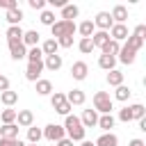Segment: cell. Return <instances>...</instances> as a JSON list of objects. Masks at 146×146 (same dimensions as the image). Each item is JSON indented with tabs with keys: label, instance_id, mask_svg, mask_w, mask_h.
Here are the masks:
<instances>
[{
	"label": "cell",
	"instance_id": "cell-19",
	"mask_svg": "<svg viewBox=\"0 0 146 146\" xmlns=\"http://www.w3.org/2000/svg\"><path fill=\"white\" fill-rule=\"evenodd\" d=\"M114 123H116V119L112 116V114H98V128L100 130H105V132H112V128H114Z\"/></svg>",
	"mask_w": 146,
	"mask_h": 146
},
{
	"label": "cell",
	"instance_id": "cell-13",
	"mask_svg": "<svg viewBox=\"0 0 146 146\" xmlns=\"http://www.w3.org/2000/svg\"><path fill=\"white\" fill-rule=\"evenodd\" d=\"M87 73H89L87 62H73V66H71V75H73V80H84Z\"/></svg>",
	"mask_w": 146,
	"mask_h": 146
},
{
	"label": "cell",
	"instance_id": "cell-27",
	"mask_svg": "<svg viewBox=\"0 0 146 146\" xmlns=\"http://www.w3.org/2000/svg\"><path fill=\"white\" fill-rule=\"evenodd\" d=\"M107 41H110V34H107V32H100V30H96V32L91 34V43H94V48H103Z\"/></svg>",
	"mask_w": 146,
	"mask_h": 146
},
{
	"label": "cell",
	"instance_id": "cell-50",
	"mask_svg": "<svg viewBox=\"0 0 146 146\" xmlns=\"http://www.w3.org/2000/svg\"><path fill=\"white\" fill-rule=\"evenodd\" d=\"M57 146H73V141H71L68 137H64V139H59V141H57Z\"/></svg>",
	"mask_w": 146,
	"mask_h": 146
},
{
	"label": "cell",
	"instance_id": "cell-12",
	"mask_svg": "<svg viewBox=\"0 0 146 146\" xmlns=\"http://www.w3.org/2000/svg\"><path fill=\"white\" fill-rule=\"evenodd\" d=\"M80 123L84 125V130H87V128H96V123H98V112H96V110H84L82 116H80Z\"/></svg>",
	"mask_w": 146,
	"mask_h": 146
},
{
	"label": "cell",
	"instance_id": "cell-37",
	"mask_svg": "<svg viewBox=\"0 0 146 146\" xmlns=\"http://www.w3.org/2000/svg\"><path fill=\"white\" fill-rule=\"evenodd\" d=\"M39 21H41L43 25H48V27H50V25H52L57 18H55V11H50V9H43V11H41V16H39Z\"/></svg>",
	"mask_w": 146,
	"mask_h": 146
},
{
	"label": "cell",
	"instance_id": "cell-33",
	"mask_svg": "<svg viewBox=\"0 0 146 146\" xmlns=\"http://www.w3.org/2000/svg\"><path fill=\"white\" fill-rule=\"evenodd\" d=\"M125 46H128L130 50L139 52V50L144 48V39H139V36H135V34H128V39H125Z\"/></svg>",
	"mask_w": 146,
	"mask_h": 146
},
{
	"label": "cell",
	"instance_id": "cell-28",
	"mask_svg": "<svg viewBox=\"0 0 146 146\" xmlns=\"http://www.w3.org/2000/svg\"><path fill=\"white\" fill-rule=\"evenodd\" d=\"M119 50H121V43H119V41H114V39H110V41L100 48V52H103V55H112V57H116V55H119Z\"/></svg>",
	"mask_w": 146,
	"mask_h": 146
},
{
	"label": "cell",
	"instance_id": "cell-44",
	"mask_svg": "<svg viewBox=\"0 0 146 146\" xmlns=\"http://www.w3.org/2000/svg\"><path fill=\"white\" fill-rule=\"evenodd\" d=\"M0 7L9 11V9H18V2L16 0H0Z\"/></svg>",
	"mask_w": 146,
	"mask_h": 146
},
{
	"label": "cell",
	"instance_id": "cell-48",
	"mask_svg": "<svg viewBox=\"0 0 146 146\" xmlns=\"http://www.w3.org/2000/svg\"><path fill=\"white\" fill-rule=\"evenodd\" d=\"M48 5H50V7H57V9H62V7L66 5V0H48Z\"/></svg>",
	"mask_w": 146,
	"mask_h": 146
},
{
	"label": "cell",
	"instance_id": "cell-52",
	"mask_svg": "<svg viewBox=\"0 0 146 146\" xmlns=\"http://www.w3.org/2000/svg\"><path fill=\"white\" fill-rule=\"evenodd\" d=\"M80 146H94V141H89V139H82V141H80Z\"/></svg>",
	"mask_w": 146,
	"mask_h": 146
},
{
	"label": "cell",
	"instance_id": "cell-2",
	"mask_svg": "<svg viewBox=\"0 0 146 146\" xmlns=\"http://www.w3.org/2000/svg\"><path fill=\"white\" fill-rule=\"evenodd\" d=\"M94 110H96L98 114H112V110H114L112 96H110L107 91H96V94H94Z\"/></svg>",
	"mask_w": 146,
	"mask_h": 146
},
{
	"label": "cell",
	"instance_id": "cell-15",
	"mask_svg": "<svg viewBox=\"0 0 146 146\" xmlns=\"http://www.w3.org/2000/svg\"><path fill=\"white\" fill-rule=\"evenodd\" d=\"M62 64H64L62 55H48V57H43V68H48V71H59Z\"/></svg>",
	"mask_w": 146,
	"mask_h": 146
},
{
	"label": "cell",
	"instance_id": "cell-32",
	"mask_svg": "<svg viewBox=\"0 0 146 146\" xmlns=\"http://www.w3.org/2000/svg\"><path fill=\"white\" fill-rule=\"evenodd\" d=\"M50 32H52V36L50 39H59V36H66V27H64V21H55L52 25H50Z\"/></svg>",
	"mask_w": 146,
	"mask_h": 146
},
{
	"label": "cell",
	"instance_id": "cell-7",
	"mask_svg": "<svg viewBox=\"0 0 146 146\" xmlns=\"http://www.w3.org/2000/svg\"><path fill=\"white\" fill-rule=\"evenodd\" d=\"M110 16H112V21H114V23L125 25V21H128V7H125V5H114V7H112V11H110Z\"/></svg>",
	"mask_w": 146,
	"mask_h": 146
},
{
	"label": "cell",
	"instance_id": "cell-49",
	"mask_svg": "<svg viewBox=\"0 0 146 146\" xmlns=\"http://www.w3.org/2000/svg\"><path fill=\"white\" fill-rule=\"evenodd\" d=\"M5 141H7V146H25L23 139H5Z\"/></svg>",
	"mask_w": 146,
	"mask_h": 146
},
{
	"label": "cell",
	"instance_id": "cell-4",
	"mask_svg": "<svg viewBox=\"0 0 146 146\" xmlns=\"http://www.w3.org/2000/svg\"><path fill=\"white\" fill-rule=\"evenodd\" d=\"M112 25H114V21H112L110 11H98V14H96V18H94V27H96V30H100V32H110Z\"/></svg>",
	"mask_w": 146,
	"mask_h": 146
},
{
	"label": "cell",
	"instance_id": "cell-39",
	"mask_svg": "<svg viewBox=\"0 0 146 146\" xmlns=\"http://www.w3.org/2000/svg\"><path fill=\"white\" fill-rule=\"evenodd\" d=\"M78 50H80L82 55H89V52L94 50V43H91V39H80V41H78Z\"/></svg>",
	"mask_w": 146,
	"mask_h": 146
},
{
	"label": "cell",
	"instance_id": "cell-22",
	"mask_svg": "<svg viewBox=\"0 0 146 146\" xmlns=\"http://www.w3.org/2000/svg\"><path fill=\"white\" fill-rule=\"evenodd\" d=\"M78 32H80V39H91V34L96 32L94 21H82V23L78 25Z\"/></svg>",
	"mask_w": 146,
	"mask_h": 146
},
{
	"label": "cell",
	"instance_id": "cell-17",
	"mask_svg": "<svg viewBox=\"0 0 146 146\" xmlns=\"http://www.w3.org/2000/svg\"><path fill=\"white\" fill-rule=\"evenodd\" d=\"M78 14H80V7L66 2V5L62 7V18H59V21H73V18H78Z\"/></svg>",
	"mask_w": 146,
	"mask_h": 146
},
{
	"label": "cell",
	"instance_id": "cell-43",
	"mask_svg": "<svg viewBox=\"0 0 146 146\" xmlns=\"http://www.w3.org/2000/svg\"><path fill=\"white\" fill-rule=\"evenodd\" d=\"M71 110H73V107H71L68 103H62V105H59L55 112H57V114H62V116H68V114H71Z\"/></svg>",
	"mask_w": 146,
	"mask_h": 146
},
{
	"label": "cell",
	"instance_id": "cell-38",
	"mask_svg": "<svg viewBox=\"0 0 146 146\" xmlns=\"http://www.w3.org/2000/svg\"><path fill=\"white\" fill-rule=\"evenodd\" d=\"M62 103H66V94H62V91H52V94H50V105L57 110Z\"/></svg>",
	"mask_w": 146,
	"mask_h": 146
},
{
	"label": "cell",
	"instance_id": "cell-42",
	"mask_svg": "<svg viewBox=\"0 0 146 146\" xmlns=\"http://www.w3.org/2000/svg\"><path fill=\"white\" fill-rule=\"evenodd\" d=\"M55 41H57L59 48H71V46H73V36H59V39H55Z\"/></svg>",
	"mask_w": 146,
	"mask_h": 146
},
{
	"label": "cell",
	"instance_id": "cell-31",
	"mask_svg": "<svg viewBox=\"0 0 146 146\" xmlns=\"http://www.w3.org/2000/svg\"><path fill=\"white\" fill-rule=\"evenodd\" d=\"M43 139V132H41V128H36V125H30L27 128V144H39Z\"/></svg>",
	"mask_w": 146,
	"mask_h": 146
},
{
	"label": "cell",
	"instance_id": "cell-3",
	"mask_svg": "<svg viewBox=\"0 0 146 146\" xmlns=\"http://www.w3.org/2000/svg\"><path fill=\"white\" fill-rule=\"evenodd\" d=\"M43 139H48V141H59V139H64L66 137V132H64V125H59V123H48L43 130Z\"/></svg>",
	"mask_w": 146,
	"mask_h": 146
},
{
	"label": "cell",
	"instance_id": "cell-26",
	"mask_svg": "<svg viewBox=\"0 0 146 146\" xmlns=\"http://www.w3.org/2000/svg\"><path fill=\"white\" fill-rule=\"evenodd\" d=\"M34 84H36V94H39V96H50V94H52V82H50V80L41 78V80H36Z\"/></svg>",
	"mask_w": 146,
	"mask_h": 146
},
{
	"label": "cell",
	"instance_id": "cell-10",
	"mask_svg": "<svg viewBox=\"0 0 146 146\" xmlns=\"http://www.w3.org/2000/svg\"><path fill=\"white\" fill-rule=\"evenodd\" d=\"M23 27L21 25H9L7 27V32H5V36H7V43H18V41H23Z\"/></svg>",
	"mask_w": 146,
	"mask_h": 146
},
{
	"label": "cell",
	"instance_id": "cell-8",
	"mask_svg": "<svg viewBox=\"0 0 146 146\" xmlns=\"http://www.w3.org/2000/svg\"><path fill=\"white\" fill-rule=\"evenodd\" d=\"M107 34H110V39H114V41H119V43H121V41H125V39H128V27H125V25H121V23H114V25L110 27V32H107Z\"/></svg>",
	"mask_w": 146,
	"mask_h": 146
},
{
	"label": "cell",
	"instance_id": "cell-11",
	"mask_svg": "<svg viewBox=\"0 0 146 146\" xmlns=\"http://www.w3.org/2000/svg\"><path fill=\"white\" fill-rule=\"evenodd\" d=\"M135 57H137V52L135 50H130L125 43H121V50H119V55H116V59L121 62V64H135Z\"/></svg>",
	"mask_w": 146,
	"mask_h": 146
},
{
	"label": "cell",
	"instance_id": "cell-30",
	"mask_svg": "<svg viewBox=\"0 0 146 146\" xmlns=\"http://www.w3.org/2000/svg\"><path fill=\"white\" fill-rule=\"evenodd\" d=\"M16 112H18V110H14V107H5V110L0 112V121H2V125H7V123H16Z\"/></svg>",
	"mask_w": 146,
	"mask_h": 146
},
{
	"label": "cell",
	"instance_id": "cell-29",
	"mask_svg": "<svg viewBox=\"0 0 146 146\" xmlns=\"http://www.w3.org/2000/svg\"><path fill=\"white\" fill-rule=\"evenodd\" d=\"M5 21H7L9 25H21V21H23V11H21V9H9V11L5 14Z\"/></svg>",
	"mask_w": 146,
	"mask_h": 146
},
{
	"label": "cell",
	"instance_id": "cell-35",
	"mask_svg": "<svg viewBox=\"0 0 146 146\" xmlns=\"http://www.w3.org/2000/svg\"><path fill=\"white\" fill-rule=\"evenodd\" d=\"M130 96H132V89H130V87H125V84L116 87V91H114V98H116V100H121V103H125Z\"/></svg>",
	"mask_w": 146,
	"mask_h": 146
},
{
	"label": "cell",
	"instance_id": "cell-23",
	"mask_svg": "<svg viewBox=\"0 0 146 146\" xmlns=\"http://www.w3.org/2000/svg\"><path fill=\"white\" fill-rule=\"evenodd\" d=\"M107 84L110 87H121L123 84V73L119 71V68H112V71H107Z\"/></svg>",
	"mask_w": 146,
	"mask_h": 146
},
{
	"label": "cell",
	"instance_id": "cell-34",
	"mask_svg": "<svg viewBox=\"0 0 146 146\" xmlns=\"http://www.w3.org/2000/svg\"><path fill=\"white\" fill-rule=\"evenodd\" d=\"M27 64H34V62H43V52H41V48L39 46H34V48H27Z\"/></svg>",
	"mask_w": 146,
	"mask_h": 146
},
{
	"label": "cell",
	"instance_id": "cell-6",
	"mask_svg": "<svg viewBox=\"0 0 146 146\" xmlns=\"http://www.w3.org/2000/svg\"><path fill=\"white\" fill-rule=\"evenodd\" d=\"M16 125L18 128H30L34 125V114L30 110H18L16 112Z\"/></svg>",
	"mask_w": 146,
	"mask_h": 146
},
{
	"label": "cell",
	"instance_id": "cell-53",
	"mask_svg": "<svg viewBox=\"0 0 146 146\" xmlns=\"http://www.w3.org/2000/svg\"><path fill=\"white\" fill-rule=\"evenodd\" d=\"M0 146H7V141H5V139H0Z\"/></svg>",
	"mask_w": 146,
	"mask_h": 146
},
{
	"label": "cell",
	"instance_id": "cell-20",
	"mask_svg": "<svg viewBox=\"0 0 146 146\" xmlns=\"http://www.w3.org/2000/svg\"><path fill=\"white\" fill-rule=\"evenodd\" d=\"M0 103H2L5 107H14V105L18 103V91H11V89L2 91V94H0Z\"/></svg>",
	"mask_w": 146,
	"mask_h": 146
},
{
	"label": "cell",
	"instance_id": "cell-1",
	"mask_svg": "<svg viewBox=\"0 0 146 146\" xmlns=\"http://www.w3.org/2000/svg\"><path fill=\"white\" fill-rule=\"evenodd\" d=\"M64 132H66V137H68L71 141H82L84 135H87L84 125L80 123V116H75V114L64 116Z\"/></svg>",
	"mask_w": 146,
	"mask_h": 146
},
{
	"label": "cell",
	"instance_id": "cell-47",
	"mask_svg": "<svg viewBox=\"0 0 146 146\" xmlns=\"http://www.w3.org/2000/svg\"><path fill=\"white\" fill-rule=\"evenodd\" d=\"M7 89H9V78L7 75H0V94L7 91Z\"/></svg>",
	"mask_w": 146,
	"mask_h": 146
},
{
	"label": "cell",
	"instance_id": "cell-40",
	"mask_svg": "<svg viewBox=\"0 0 146 146\" xmlns=\"http://www.w3.org/2000/svg\"><path fill=\"white\" fill-rule=\"evenodd\" d=\"M119 121H123V123L132 121V114H130V105H125V107H121V110H119Z\"/></svg>",
	"mask_w": 146,
	"mask_h": 146
},
{
	"label": "cell",
	"instance_id": "cell-25",
	"mask_svg": "<svg viewBox=\"0 0 146 146\" xmlns=\"http://www.w3.org/2000/svg\"><path fill=\"white\" fill-rule=\"evenodd\" d=\"M98 66L103 68V71H112L114 66H116V57H112V55H98Z\"/></svg>",
	"mask_w": 146,
	"mask_h": 146
},
{
	"label": "cell",
	"instance_id": "cell-45",
	"mask_svg": "<svg viewBox=\"0 0 146 146\" xmlns=\"http://www.w3.org/2000/svg\"><path fill=\"white\" fill-rule=\"evenodd\" d=\"M30 7L36 9V11H43L46 9V0H30Z\"/></svg>",
	"mask_w": 146,
	"mask_h": 146
},
{
	"label": "cell",
	"instance_id": "cell-41",
	"mask_svg": "<svg viewBox=\"0 0 146 146\" xmlns=\"http://www.w3.org/2000/svg\"><path fill=\"white\" fill-rule=\"evenodd\" d=\"M64 27H66V36H73V34L78 32V25H75V21H64Z\"/></svg>",
	"mask_w": 146,
	"mask_h": 146
},
{
	"label": "cell",
	"instance_id": "cell-24",
	"mask_svg": "<svg viewBox=\"0 0 146 146\" xmlns=\"http://www.w3.org/2000/svg\"><path fill=\"white\" fill-rule=\"evenodd\" d=\"M39 48H41L43 57H48V55H57V50H59V46H57V41H55V39H46Z\"/></svg>",
	"mask_w": 146,
	"mask_h": 146
},
{
	"label": "cell",
	"instance_id": "cell-36",
	"mask_svg": "<svg viewBox=\"0 0 146 146\" xmlns=\"http://www.w3.org/2000/svg\"><path fill=\"white\" fill-rule=\"evenodd\" d=\"M130 114H132V121H139L146 116V107L141 103H135V105H130Z\"/></svg>",
	"mask_w": 146,
	"mask_h": 146
},
{
	"label": "cell",
	"instance_id": "cell-16",
	"mask_svg": "<svg viewBox=\"0 0 146 146\" xmlns=\"http://www.w3.org/2000/svg\"><path fill=\"white\" fill-rule=\"evenodd\" d=\"M94 146H119V137H116L114 132H103V135L94 141Z\"/></svg>",
	"mask_w": 146,
	"mask_h": 146
},
{
	"label": "cell",
	"instance_id": "cell-51",
	"mask_svg": "<svg viewBox=\"0 0 146 146\" xmlns=\"http://www.w3.org/2000/svg\"><path fill=\"white\" fill-rule=\"evenodd\" d=\"M128 146H146V144H144V139H130Z\"/></svg>",
	"mask_w": 146,
	"mask_h": 146
},
{
	"label": "cell",
	"instance_id": "cell-5",
	"mask_svg": "<svg viewBox=\"0 0 146 146\" xmlns=\"http://www.w3.org/2000/svg\"><path fill=\"white\" fill-rule=\"evenodd\" d=\"M41 73H43V62L27 64V68H25V80H30V82H36V80H41Z\"/></svg>",
	"mask_w": 146,
	"mask_h": 146
},
{
	"label": "cell",
	"instance_id": "cell-46",
	"mask_svg": "<svg viewBox=\"0 0 146 146\" xmlns=\"http://www.w3.org/2000/svg\"><path fill=\"white\" fill-rule=\"evenodd\" d=\"M132 34H135V36H139V39H144V41H146V25H137V27H135V32H132Z\"/></svg>",
	"mask_w": 146,
	"mask_h": 146
},
{
	"label": "cell",
	"instance_id": "cell-14",
	"mask_svg": "<svg viewBox=\"0 0 146 146\" xmlns=\"http://www.w3.org/2000/svg\"><path fill=\"white\" fill-rule=\"evenodd\" d=\"M84 100H87V96H84V91L82 89H71L68 94H66V103L73 107V105H84Z\"/></svg>",
	"mask_w": 146,
	"mask_h": 146
},
{
	"label": "cell",
	"instance_id": "cell-54",
	"mask_svg": "<svg viewBox=\"0 0 146 146\" xmlns=\"http://www.w3.org/2000/svg\"><path fill=\"white\" fill-rule=\"evenodd\" d=\"M25 146H39V144H25Z\"/></svg>",
	"mask_w": 146,
	"mask_h": 146
},
{
	"label": "cell",
	"instance_id": "cell-9",
	"mask_svg": "<svg viewBox=\"0 0 146 146\" xmlns=\"http://www.w3.org/2000/svg\"><path fill=\"white\" fill-rule=\"evenodd\" d=\"M9 46V57L14 59V62H21V59H25V55H27V48L23 46V41H18V43H7Z\"/></svg>",
	"mask_w": 146,
	"mask_h": 146
},
{
	"label": "cell",
	"instance_id": "cell-18",
	"mask_svg": "<svg viewBox=\"0 0 146 146\" xmlns=\"http://www.w3.org/2000/svg\"><path fill=\"white\" fill-rule=\"evenodd\" d=\"M39 39H41V34H39L36 30H27V32H23V46H25V48H34V46H39Z\"/></svg>",
	"mask_w": 146,
	"mask_h": 146
},
{
	"label": "cell",
	"instance_id": "cell-21",
	"mask_svg": "<svg viewBox=\"0 0 146 146\" xmlns=\"http://www.w3.org/2000/svg\"><path fill=\"white\" fill-rule=\"evenodd\" d=\"M0 139H18V125L16 123H7L0 128Z\"/></svg>",
	"mask_w": 146,
	"mask_h": 146
}]
</instances>
